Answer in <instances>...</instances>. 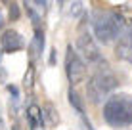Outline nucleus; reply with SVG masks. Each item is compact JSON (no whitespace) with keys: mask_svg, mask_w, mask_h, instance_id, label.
<instances>
[{"mask_svg":"<svg viewBox=\"0 0 132 130\" xmlns=\"http://www.w3.org/2000/svg\"><path fill=\"white\" fill-rule=\"evenodd\" d=\"M115 56L119 59L132 63V31H122L115 44Z\"/></svg>","mask_w":132,"mask_h":130,"instance_id":"0eeeda50","label":"nucleus"},{"mask_svg":"<svg viewBox=\"0 0 132 130\" xmlns=\"http://www.w3.org/2000/svg\"><path fill=\"white\" fill-rule=\"evenodd\" d=\"M12 130H17V128H15V126H13V128H12Z\"/></svg>","mask_w":132,"mask_h":130,"instance_id":"dca6fc26","label":"nucleus"},{"mask_svg":"<svg viewBox=\"0 0 132 130\" xmlns=\"http://www.w3.org/2000/svg\"><path fill=\"white\" fill-rule=\"evenodd\" d=\"M65 73L71 84H79L86 79V63L80 59L79 52L73 50V46L67 48L65 54Z\"/></svg>","mask_w":132,"mask_h":130,"instance_id":"20e7f679","label":"nucleus"},{"mask_svg":"<svg viewBox=\"0 0 132 130\" xmlns=\"http://www.w3.org/2000/svg\"><path fill=\"white\" fill-rule=\"evenodd\" d=\"M27 119H29V124H31V128H33V130H36L40 124L44 123L42 111H40L36 105H31L29 109H27Z\"/></svg>","mask_w":132,"mask_h":130,"instance_id":"1a4fd4ad","label":"nucleus"},{"mask_svg":"<svg viewBox=\"0 0 132 130\" xmlns=\"http://www.w3.org/2000/svg\"><path fill=\"white\" fill-rule=\"evenodd\" d=\"M25 2V10L29 13V17L35 21H40V17L46 12V0H23Z\"/></svg>","mask_w":132,"mask_h":130,"instance_id":"6e6552de","label":"nucleus"},{"mask_svg":"<svg viewBox=\"0 0 132 130\" xmlns=\"http://www.w3.org/2000/svg\"><path fill=\"white\" fill-rule=\"evenodd\" d=\"M92 29H94V37L100 42L109 44L115 38H119V34L122 33V19L115 12L96 8L92 12Z\"/></svg>","mask_w":132,"mask_h":130,"instance_id":"7ed1b4c3","label":"nucleus"},{"mask_svg":"<svg viewBox=\"0 0 132 130\" xmlns=\"http://www.w3.org/2000/svg\"><path fill=\"white\" fill-rule=\"evenodd\" d=\"M4 27V19H2V15H0V29Z\"/></svg>","mask_w":132,"mask_h":130,"instance_id":"4468645a","label":"nucleus"},{"mask_svg":"<svg viewBox=\"0 0 132 130\" xmlns=\"http://www.w3.org/2000/svg\"><path fill=\"white\" fill-rule=\"evenodd\" d=\"M103 119L113 128L132 126V96L130 94H113L103 105Z\"/></svg>","mask_w":132,"mask_h":130,"instance_id":"f257e3e1","label":"nucleus"},{"mask_svg":"<svg viewBox=\"0 0 132 130\" xmlns=\"http://www.w3.org/2000/svg\"><path fill=\"white\" fill-rule=\"evenodd\" d=\"M77 50L80 52V56L84 57L88 63H102V54L96 44V40L90 33H80L77 37Z\"/></svg>","mask_w":132,"mask_h":130,"instance_id":"39448f33","label":"nucleus"},{"mask_svg":"<svg viewBox=\"0 0 132 130\" xmlns=\"http://www.w3.org/2000/svg\"><path fill=\"white\" fill-rule=\"evenodd\" d=\"M0 130H4V124H2V120H0Z\"/></svg>","mask_w":132,"mask_h":130,"instance_id":"2eb2a0df","label":"nucleus"},{"mask_svg":"<svg viewBox=\"0 0 132 130\" xmlns=\"http://www.w3.org/2000/svg\"><path fill=\"white\" fill-rule=\"evenodd\" d=\"M42 48H44V33L40 29H36L35 38H33V42H31V56H33V59H36V57L42 54Z\"/></svg>","mask_w":132,"mask_h":130,"instance_id":"9d476101","label":"nucleus"},{"mask_svg":"<svg viewBox=\"0 0 132 130\" xmlns=\"http://www.w3.org/2000/svg\"><path fill=\"white\" fill-rule=\"evenodd\" d=\"M33 69H29V75H25V88H31L33 86Z\"/></svg>","mask_w":132,"mask_h":130,"instance_id":"ddd939ff","label":"nucleus"},{"mask_svg":"<svg viewBox=\"0 0 132 130\" xmlns=\"http://www.w3.org/2000/svg\"><path fill=\"white\" fill-rule=\"evenodd\" d=\"M0 48L4 54H13L25 48V40L17 31H4V34L0 37Z\"/></svg>","mask_w":132,"mask_h":130,"instance_id":"423d86ee","label":"nucleus"},{"mask_svg":"<svg viewBox=\"0 0 132 130\" xmlns=\"http://www.w3.org/2000/svg\"><path fill=\"white\" fill-rule=\"evenodd\" d=\"M119 86V79L115 77L109 65L105 61L98 65V69L94 71V75L88 80V86H86V92H88V98L92 103H100L103 98H107L115 88Z\"/></svg>","mask_w":132,"mask_h":130,"instance_id":"f03ea898","label":"nucleus"},{"mask_svg":"<svg viewBox=\"0 0 132 130\" xmlns=\"http://www.w3.org/2000/svg\"><path fill=\"white\" fill-rule=\"evenodd\" d=\"M10 15H12V19H17L19 17V10H17V4H10Z\"/></svg>","mask_w":132,"mask_h":130,"instance_id":"f8f14e48","label":"nucleus"},{"mask_svg":"<svg viewBox=\"0 0 132 130\" xmlns=\"http://www.w3.org/2000/svg\"><path fill=\"white\" fill-rule=\"evenodd\" d=\"M69 103L75 107L77 111H79L80 115L84 113V103H82V100H80V96L77 94L75 90H69Z\"/></svg>","mask_w":132,"mask_h":130,"instance_id":"9b49d317","label":"nucleus"}]
</instances>
